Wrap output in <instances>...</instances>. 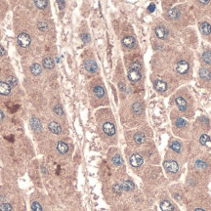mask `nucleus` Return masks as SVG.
<instances>
[{
  "mask_svg": "<svg viewBox=\"0 0 211 211\" xmlns=\"http://www.w3.org/2000/svg\"><path fill=\"white\" fill-rule=\"evenodd\" d=\"M18 43L19 45L23 47V48H27V47H29L30 45V43H31V39H30L29 35L27 34V33L22 32L18 35Z\"/></svg>",
  "mask_w": 211,
  "mask_h": 211,
  "instance_id": "1",
  "label": "nucleus"
},
{
  "mask_svg": "<svg viewBox=\"0 0 211 211\" xmlns=\"http://www.w3.org/2000/svg\"><path fill=\"white\" fill-rule=\"evenodd\" d=\"M143 157H141L139 154H134L131 155L130 157V164H131L133 167H139L143 164Z\"/></svg>",
  "mask_w": 211,
  "mask_h": 211,
  "instance_id": "2",
  "label": "nucleus"
},
{
  "mask_svg": "<svg viewBox=\"0 0 211 211\" xmlns=\"http://www.w3.org/2000/svg\"><path fill=\"white\" fill-rule=\"evenodd\" d=\"M189 68H190V66H189V64L186 62V61H180V62L176 65V68H176L177 73L184 74L189 71Z\"/></svg>",
  "mask_w": 211,
  "mask_h": 211,
  "instance_id": "3",
  "label": "nucleus"
},
{
  "mask_svg": "<svg viewBox=\"0 0 211 211\" xmlns=\"http://www.w3.org/2000/svg\"><path fill=\"white\" fill-rule=\"evenodd\" d=\"M163 165H164V167L167 169L169 172H172V173H176V172L179 170V165L176 161H172V160H170V161H165L163 163Z\"/></svg>",
  "mask_w": 211,
  "mask_h": 211,
  "instance_id": "4",
  "label": "nucleus"
},
{
  "mask_svg": "<svg viewBox=\"0 0 211 211\" xmlns=\"http://www.w3.org/2000/svg\"><path fill=\"white\" fill-rule=\"evenodd\" d=\"M103 130L107 135L109 136H112L115 134V127L112 123L110 122H106V123L103 125Z\"/></svg>",
  "mask_w": 211,
  "mask_h": 211,
  "instance_id": "5",
  "label": "nucleus"
},
{
  "mask_svg": "<svg viewBox=\"0 0 211 211\" xmlns=\"http://www.w3.org/2000/svg\"><path fill=\"white\" fill-rule=\"evenodd\" d=\"M84 66H85L86 71H89V73H96L97 69H98V66H97V64L92 60H89V61H87V62H85Z\"/></svg>",
  "mask_w": 211,
  "mask_h": 211,
  "instance_id": "6",
  "label": "nucleus"
},
{
  "mask_svg": "<svg viewBox=\"0 0 211 211\" xmlns=\"http://www.w3.org/2000/svg\"><path fill=\"white\" fill-rule=\"evenodd\" d=\"M155 34L160 39H165L168 36V30L164 27H157L155 29Z\"/></svg>",
  "mask_w": 211,
  "mask_h": 211,
  "instance_id": "7",
  "label": "nucleus"
},
{
  "mask_svg": "<svg viewBox=\"0 0 211 211\" xmlns=\"http://www.w3.org/2000/svg\"><path fill=\"white\" fill-rule=\"evenodd\" d=\"M128 79L131 82H137L141 79V73L139 71H133L130 69L128 71Z\"/></svg>",
  "mask_w": 211,
  "mask_h": 211,
  "instance_id": "8",
  "label": "nucleus"
},
{
  "mask_svg": "<svg viewBox=\"0 0 211 211\" xmlns=\"http://www.w3.org/2000/svg\"><path fill=\"white\" fill-rule=\"evenodd\" d=\"M48 128L52 133H54V134H56V135H59V134H61V132H62V128H61L60 124L55 121L50 122L48 125Z\"/></svg>",
  "mask_w": 211,
  "mask_h": 211,
  "instance_id": "9",
  "label": "nucleus"
},
{
  "mask_svg": "<svg viewBox=\"0 0 211 211\" xmlns=\"http://www.w3.org/2000/svg\"><path fill=\"white\" fill-rule=\"evenodd\" d=\"M154 85L155 90L158 91V92H164V91L166 90V88H167L166 83L164 81H162V80H160V79L155 80V81L154 82Z\"/></svg>",
  "mask_w": 211,
  "mask_h": 211,
  "instance_id": "10",
  "label": "nucleus"
},
{
  "mask_svg": "<svg viewBox=\"0 0 211 211\" xmlns=\"http://www.w3.org/2000/svg\"><path fill=\"white\" fill-rule=\"evenodd\" d=\"M11 93V86L6 82L0 81V94L4 96L9 95Z\"/></svg>",
  "mask_w": 211,
  "mask_h": 211,
  "instance_id": "11",
  "label": "nucleus"
},
{
  "mask_svg": "<svg viewBox=\"0 0 211 211\" xmlns=\"http://www.w3.org/2000/svg\"><path fill=\"white\" fill-rule=\"evenodd\" d=\"M122 43H123V45L127 47V48H133V47L135 46V38L132 37V36H126L123 38V40H122Z\"/></svg>",
  "mask_w": 211,
  "mask_h": 211,
  "instance_id": "12",
  "label": "nucleus"
},
{
  "mask_svg": "<svg viewBox=\"0 0 211 211\" xmlns=\"http://www.w3.org/2000/svg\"><path fill=\"white\" fill-rule=\"evenodd\" d=\"M30 126H31V128L34 130V131H40L41 130V123L39 121V119L36 118V117H32L30 119Z\"/></svg>",
  "mask_w": 211,
  "mask_h": 211,
  "instance_id": "13",
  "label": "nucleus"
},
{
  "mask_svg": "<svg viewBox=\"0 0 211 211\" xmlns=\"http://www.w3.org/2000/svg\"><path fill=\"white\" fill-rule=\"evenodd\" d=\"M176 104L178 106L179 110H182V112H184V110H186V109H187V102H186V100L184 98H182V97H177Z\"/></svg>",
  "mask_w": 211,
  "mask_h": 211,
  "instance_id": "14",
  "label": "nucleus"
},
{
  "mask_svg": "<svg viewBox=\"0 0 211 211\" xmlns=\"http://www.w3.org/2000/svg\"><path fill=\"white\" fill-rule=\"evenodd\" d=\"M160 208H161L162 211H173L174 210L173 205H172L171 202L168 201H162L160 202Z\"/></svg>",
  "mask_w": 211,
  "mask_h": 211,
  "instance_id": "15",
  "label": "nucleus"
},
{
  "mask_svg": "<svg viewBox=\"0 0 211 211\" xmlns=\"http://www.w3.org/2000/svg\"><path fill=\"white\" fill-rule=\"evenodd\" d=\"M57 150L59 151L60 154H65L68 151V146L66 145V143H64V142H62V141H60V142H58V144H57Z\"/></svg>",
  "mask_w": 211,
  "mask_h": 211,
  "instance_id": "16",
  "label": "nucleus"
},
{
  "mask_svg": "<svg viewBox=\"0 0 211 211\" xmlns=\"http://www.w3.org/2000/svg\"><path fill=\"white\" fill-rule=\"evenodd\" d=\"M30 73H31L33 75H39L41 73V66L39 64H32L30 66Z\"/></svg>",
  "mask_w": 211,
  "mask_h": 211,
  "instance_id": "17",
  "label": "nucleus"
},
{
  "mask_svg": "<svg viewBox=\"0 0 211 211\" xmlns=\"http://www.w3.org/2000/svg\"><path fill=\"white\" fill-rule=\"evenodd\" d=\"M42 64H43L44 68H47V69H51V68H54V62H53V60L49 57L44 58L43 61H42Z\"/></svg>",
  "mask_w": 211,
  "mask_h": 211,
  "instance_id": "18",
  "label": "nucleus"
},
{
  "mask_svg": "<svg viewBox=\"0 0 211 211\" xmlns=\"http://www.w3.org/2000/svg\"><path fill=\"white\" fill-rule=\"evenodd\" d=\"M199 29L203 34H209L211 32V26L208 23H202L199 26Z\"/></svg>",
  "mask_w": 211,
  "mask_h": 211,
  "instance_id": "19",
  "label": "nucleus"
},
{
  "mask_svg": "<svg viewBox=\"0 0 211 211\" xmlns=\"http://www.w3.org/2000/svg\"><path fill=\"white\" fill-rule=\"evenodd\" d=\"M94 94L98 97V98H103L105 95V89L100 85H97L94 87Z\"/></svg>",
  "mask_w": 211,
  "mask_h": 211,
  "instance_id": "20",
  "label": "nucleus"
},
{
  "mask_svg": "<svg viewBox=\"0 0 211 211\" xmlns=\"http://www.w3.org/2000/svg\"><path fill=\"white\" fill-rule=\"evenodd\" d=\"M145 140H146V137H145V134H143V133H141V132H139V133H136L135 136H134V141L137 144H143L144 142H145Z\"/></svg>",
  "mask_w": 211,
  "mask_h": 211,
  "instance_id": "21",
  "label": "nucleus"
},
{
  "mask_svg": "<svg viewBox=\"0 0 211 211\" xmlns=\"http://www.w3.org/2000/svg\"><path fill=\"white\" fill-rule=\"evenodd\" d=\"M199 75H201V78L211 79V73L207 68H201V71H199Z\"/></svg>",
  "mask_w": 211,
  "mask_h": 211,
  "instance_id": "22",
  "label": "nucleus"
},
{
  "mask_svg": "<svg viewBox=\"0 0 211 211\" xmlns=\"http://www.w3.org/2000/svg\"><path fill=\"white\" fill-rule=\"evenodd\" d=\"M143 105L141 104V103H134L132 106V110H133V112H134L135 113H137V115H139V113H141L143 112Z\"/></svg>",
  "mask_w": 211,
  "mask_h": 211,
  "instance_id": "23",
  "label": "nucleus"
},
{
  "mask_svg": "<svg viewBox=\"0 0 211 211\" xmlns=\"http://www.w3.org/2000/svg\"><path fill=\"white\" fill-rule=\"evenodd\" d=\"M122 186V189H123L124 191H132L133 189H134V184H133V182H131V181H124L123 182V184L121 185Z\"/></svg>",
  "mask_w": 211,
  "mask_h": 211,
  "instance_id": "24",
  "label": "nucleus"
},
{
  "mask_svg": "<svg viewBox=\"0 0 211 211\" xmlns=\"http://www.w3.org/2000/svg\"><path fill=\"white\" fill-rule=\"evenodd\" d=\"M166 15H167L168 18H170V19H177L180 15V12L177 9H171L168 11Z\"/></svg>",
  "mask_w": 211,
  "mask_h": 211,
  "instance_id": "25",
  "label": "nucleus"
},
{
  "mask_svg": "<svg viewBox=\"0 0 211 211\" xmlns=\"http://www.w3.org/2000/svg\"><path fill=\"white\" fill-rule=\"evenodd\" d=\"M34 4H35V6L38 8V9L43 10V9H45V8L47 7L48 2L45 1V0H37V1L34 2Z\"/></svg>",
  "mask_w": 211,
  "mask_h": 211,
  "instance_id": "26",
  "label": "nucleus"
},
{
  "mask_svg": "<svg viewBox=\"0 0 211 211\" xmlns=\"http://www.w3.org/2000/svg\"><path fill=\"white\" fill-rule=\"evenodd\" d=\"M170 148L173 150L174 152H181V145H180L179 142H176V141H174V142H172L170 144Z\"/></svg>",
  "mask_w": 211,
  "mask_h": 211,
  "instance_id": "27",
  "label": "nucleus"
},
{
  "mask_svg": "<svg viewBox=\"0 0 211 211\" xmlns=\"http://www.w3.org/2000/svg\"><path fill=\"white\" fill-rule=\"evenodd\" d=\"M202 59H203L204 63L208 64V65H211V52L210 51L204 52L203 56H202Z\"/></svg>",
  "mask_w": 211,
  "mask_h": 211,
  "instance_id": "28",
  "label": "nucleus"
},
{
  "mask_svg": "<svg viewBox=\"0 0 211 211\" xmlns=\"http://www.w3.org/2000/svg\"><path fill=\"white\" fill-rule=\"evenodd\" d=\"M112 162H113V164H115V165H121L122 162H123V160H122V158L119 154H115V157H112Z\"/></svg>",
  "mask_w": 211,
  "mask_h": 211,
  "instance_id": "29",
  "label": "nucleus"
},
{
  "mask_svg": "<svg viewBox=\"0 0 211 211\" xmlns=\"http://www.w3.org/2000/svg\"><path fill=\"white\" fill-rule=\"evenodd\" d=\"M12 205L10 203H1L0 204V211H11Z\"/></svg>",
  "mask_w": 211,
  "mask_h": 211,
  "instance_id": "30",
  "label": "nucleus"
},
{
  "mask_svg": "<svg viewBox=\"0 0 211 211\" xmlns=\"http://www.w3.org/2000/svg\"><path fill=\"white\" fill-rule=\"evenodd\" d=\"M7 83L9 84L10 86H15L18 84V80H17L16 77H14V76H9L8 77V79H7Z\"/></svg>",
  "mask_w": 211,
  "mask_h": 211,
  "instance_id": "31",
  "label": "nucleus"
},
{
  "mask_svg": "<svg viewBox=\"0 0 211 211\" xmlns=\"http://www.w3.org/2000/svg\"><path fill=\"white\" fill-rule=\"evenodd\" d=\"M31 210L32 211H42V207H41V205L38 203V202L34 201L31 203Z\"/></svg>",
  "mask_w": 211,
  "mask_h": 211,
  "instance_id": "32",
  "label": "nucleus"
},
{
  "mask_svg": "<svg viewBox=\"0 0 211 211\" xmlns=\"http://www.w3.org/2000/svg\"><path fill=\"white\" fill-rule=\"evenodd\" d=\"M37 27L41 31H45V30L48 29V26H47V24L44 23V22H38Z\"/></svg>",
  "mask_w": 211,
  "mask_h": 211,
  "instance_id": "33",
  "label": "nucleus"
},
{
  "mask_svg": "<svg viewBox=\"0 0 211 211\" xmlns=\"http://www.w3.org/2000/svg\"><path fill=\"white\" fill-rule=\"evenodd\" d=\"M141 68V64L139 62H134L130 65V69H133V71H140Z\"/></svg>",
  "mask_w": 211,
  "mask_h": 211,
  "instance_id": "34",
  "label": "nucleus"
},
{
  "mask_svg": "<svg viewBox=\"0 0 211 211\" xmlns=\"http://www.w3.org/2000/svg\"><path fill=\"white\" fill-rule=\"evenodd\" d=\"M53 110H54L55 113H57V115H64L63 109L61 108V106H59V105L55 106V107L53 108Z\"/></svg>",
  "mask_w": 211,
  "mask_h": 211,
  "instance_id": "35",
  "label": "nucleus"
},
{
  "mask_svg": "<svg viewBox=\"0 0 211 211\" xmlns=\"http://www.w3.org/2000/svg\"><path fill=\"white\" fill-rule=\"evenodd\" d=\"M176 125L178 126V127H184L187 125V121L185 120V119H183V118H178L176 120Z\"/></svg>",
  "mask_w": 211,
  "mask_h": 211,
  "instance_id": "36",
  "label": "nucleus"
},
{
  "mask_svg": "<svg viewBox=\"0 0 211 211\" xmlns=\"http://www.w3.org/2000/svg\"><path fill=\"white\" fill-rule=\"evenodd\" d=\"M209 137H208V135L206 134H203V135H201V139H199V142H201V144H202V145H205L207 142H209Z\"/></svg>",
  "mask_w": 211,
  "mask_h": 211,
  "instance_id": "37",
  "label": "nucleus"
},
{
  "mask_svg": "<svg viewBox=\"0 0 211 211\" xmlns=\"http://www.w3.org/2000/svg\"><path fill=\"white\" fill-rule=\"evenodd\" d=\"M122 190H123V189H122V186H121V185L116 184V185L113 186V191H115V194H117V195H120Z\"/></svg>",
  "mask_w": 211,
  "mask_h": 211,
  "instance_id": "38",
  "label": "nucleus"
},
{
  "mask_svg": "<svg viewBox=\"0 0 211 211\" xmlns=\"http://www.w3.org/2000/svg\"><path fill=\"white\" fill-rule=\"evenodd\" d=\"M196 167L199 169H203L206 167V164H205L203 161H201V160H198V161L196 162Z\"/></svg>",
  "mask_w": 211,
  "mask_h": 211,
  "instance_id": "39",
  "label": "nucleus"
},
{
  "mask_svg": "<svg viewBox=\"0 0 211 211\" xmlns=\"http://www.w3.org/2000/svg\"><path fill=\"white\" fill-rule=\"evenodd\" d=\"M81 38L83 39V41H85V42H88V41L90 40V36L87 34V33H84V34H81Z\"/></svg>",
  "mask_w": 211,
  "mask_h": 211,
  "instance_id": "40",
  "label": "nucleus"
},
{
  "mask_svg": "<svg viewBox=\"0 0 211 211\" xmlns=\"http://www.w3.org/2000/svg\"><path fill=\"white\" fill-rule=\"evenodd\" d=\"M154 9H155V5L152 3V4L149 6V12H154Z\"/></svg>",
  "mask_w": 211,
  "mask_h": 211,
  "instance_id": "41",
  "label": "nucleus"
},
{
  "mask_svg": "<svg viewBox=\"0 0 211 211\" xmlns=\"http://www.w3.org/2000/svg\"><path fill=\"white\" fill-rule=\"evenodd\" d=\"M58 4H59V6H60V9H64V7H65V2L58 1Z\"/></svg>",
  "mask_w": 211,
  "mask_h": 211,
  "instance_id": "42",
  "label": "nucleus"
},
{
  "mask_svg": "<svg viewBox=\"0 0 211 211\" xmlns=\"http://www.w3.org/2000/svg\"><path fill=\"white\" fill-rule=\"evenodd\" d=\"M5 50H4V48L2 46H0V56H4L5 55Z\"/></svg>",
  "mask_w": 211,
  "mask_h": 211,
  "instance_id": "43",
  "label": "nucleus"
},
{
  "mask_svg": "<svg viewBox=\"0 0 211 211\" xmlns=\"http://www.w3.org/2000/svg\"><path fill=\"white\" fill-rule=\"evenodd\" d=\"M4 117H5V116H4V113L2 112L1 110H0V121L3 120V118H4Z\"/></svg>",
  "mask_w": 211,
  "mask_h": 211,
  "instance_id": "44",
  "label": "nucleus"
},
{
  "mask_svg": "<svg viewBox=\"0 0 211 211\" xmlns=\"http://www.w3.org/2000/svg\"><path fill=\"white\" fill-rule=\"evenodd\" d=\"M201 3H202V4H208V1H206V0H201Z\"/></svg>",
  "mask_w": 211,
  "mask_h": 211,
  "instance_id": "45",
  "label": "nucleus"
},
{
  "mask_svg": "<svg viewBox=\"0 0 211 211\" xmlns=\"http://www.w3.org/2000/svg\"><path fill=\"white\" fill-rule=\"evenodd\" d=\"M195 211H204L203 209H201V208H196Z\"/></svg>",
  "mask_w": 211,
  "mask_h": 211,
  "instance_id": "46",
  "label": "nucleus"
}]
</instances>
